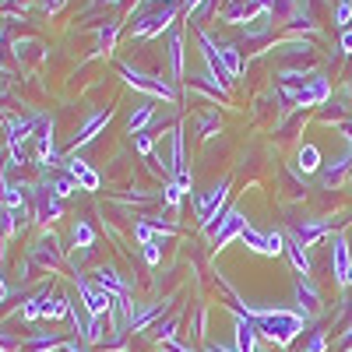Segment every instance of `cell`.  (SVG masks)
<instances>
[{
    "instance_id": "obj_1",
    "label": "cell",
    "mask_w": 352,
    "mask_h": 352,
    "mask_svg": "<svg viewBox=\"0 0 352 352\" xmlns=\"http://www.w3.org/2000/svg\"><path fill=\"white\" fill-rule=\"evenodd\" d=\"M247 317H254L257 335H264L275 345H289L307 324L303 314H289V310H254V307H247Z\"/></svg>"
},
{
    "instance_id": "obj_2",
    "label": "cell",
    "mask_w": 352,
    "mask_h": 352,
    "mask_svg": "<svg viewBox=\"0 0 352 352\" xmlns=\"http://www.w3.org/2000/svg\"><path fill=\"white\" fill-rule=\"evenodd\" d=\"M226 194H229V180H219L215 187H212V194L208 197H201L197 201V219H201V226L208 229V232H215V226L222 222V204H226Z\"/></svg>"
},
{
    "instance_id": "obj_3",
    "label": "cell",
    "mask_w": 352,
    "mask_h": 352,
    "mask_svg": "<svg viewBox=\"0 0 352 352\" xmlns=\"http://www.w3.org/2000/svg\"><path fill=\"white\" fill-rule=\"evenodd\" d=\"M78 292H81V300H85V307H88V314H92V317H102V314L113 310V296H109L106 289L88 285L85 278H78Z\"/></svg>"
},
{
    "instance_id": "obj_4",
    "label": "cell",
    "mask_w": 352,
    "mask_h": 352,
    "mask_svg": "<svg viewBox=\"0 0 352 352\" xmlns=\"http://www.w3.org/2000/svg\"><path fill=\"white\" fill-rule=\"evenodd\" d=\"M243 229H247V219H243V215H240L236 208H229V212L222 215V222L215 226V232H212V236H215V247L222 250V247H226V243H229L232 236H240Z\"/></svg>"
},
{
    "instance_id": "obj_5",
    "label": "cell",
    "mask_w": 352,
    "mask_h": 352,
    "mask_svg": "<svg viewBox=\"0 0 352 352\" xmlns=\"http://www.w3.org/2000/svg\"><path fill=\"white\" fill-rule=\"evenodd\" d=\"M176 18V4H166L162 11H152V14H144L138 25H134V36H155L162 32V28Z\"/></svg>"
},
{
    "instance_id": "obj_6",
    "label": "cell",
    "mask_w": 352,
    "mask_h": 352,
    "mask_svg": "<svg viewBox=\"0 0 352 352\" xmlns=\"http://www.w3.org/2000/svg\"><path fill=\"white\" fill-rule=\"evenodd\" d=\"M124 78H127V85L141 88V92H148V96H155V99H166V102H173V99H176V92H173L169 85L152 81V78H144V74H138V71H131V67H124Z\"/></svg>"
},
{
    "instance_id": "obj_7",
    "label": "cell",
    "mask_w": 352,
    "mask_h": 352,
    "mask_svg": "<svg viewBox=\"0 0 352 352\" xmlns=\"http://www.w3.org/2000/svg\"><path fill=\"white\" fill-rule=\"evenodd\" d=\"M197 39H201V53H204V60H208V71H212V78L222 85V81H232L229 78V71H226V64H222V56H219V46L204 36V32H197Z\"/></svg>"
},
{
    "instance_id": "obj_8",
    "label": "cell",
    "mask_w": 352,
    "mask_h": 352,
    "mask_svg": "<svg viewBox=\"0 0 352 352\" xmlns=\"http://www.w3.org/2000/svg\"><path fill=\"white\" fill-rule=\"evenodd\" d=\"M349 268H352L349 243H345V236H335V243H331V272L342 285H349Z\"/></svg>"
},
{
    "instance_id": "obj_9",
    "label": "cell",
    "mask_w": 352,
    "mask_h": 352,
    "mask_svg": "<svg viewBox=\"0 0 352 352\" xmlns=\"http://www.w3.org/2000/svg\"><path fill=\"white\" fill-rule=\"evenodd\" d=\"M67 176H71L81 190H99V173L88 169L81 159H67Z\"/></svg>"
},
{
    "instance_id": "obj_10",
    "label": "cell",
    "mask_w": 352,
    "mask_h": 352,
    "mask_svg": "<svg viewBox=\"0 0 352 352\" xmlns=\"http://www.w3.org/2000/svg\"><path fill=\"white\" fill-rule=\"evenodd\" d=\"M296 300H300L303 317H310V314H317V310H320V296H317V289H314V282H310L307 275L296 282Z\"/></svg>"
},
{
    "instance_id": "obj_11",
    "label": "cell",
    "mask_w": 352,
    "mask_h": 352,
    "mask_svg": "<svg viewBox=\"0 0 352 352\" xmlns=\"http://www.w3.org/2000/svg\"><path fill=\"white\" fill-rule=\"evenodd\" d=\"M236 352H257V328L243 314H236Z\"/></svg>"
},
{
    "instance_id": "obj_12",
    "label": "cell",
    "mask_w": 352,
    "mask_h": 352,
    "mask_svg": "<svg viewBox=\"0 0 352 352\" xmlns=\"http://www.w3.org/2000/svg\"><path fill=\"white\" fill-rule=\"evenodd\" d=\"M96 285H99V289H106L113 300L127 292V285H124L120 278H116V272H113V268H99V272H96Z\"/></svg>"
},
{
    "instance_id": "obj_13",
    "label": "cell",
    "mask_w": 352,
    "mask_h": 352,
    "mask_svg": "<svg viewBox=\"0 0 352 352\" xmlns=\"http://www.w3.org/2000/svg\"><path fill=\"white\" fill-rule=\"evenodd\" d=\"M109 120H113V113H109V109H106V113H96L92 120H88V124L81 127V134H78V141H74V148H78V144H88V141H92V138H96Z\"/></svg>"
},
{
    "instance_id": "obj_14",
    "label": "cell",
    "mask_w": 352,
    "mask_h": 352,
    "mask_svg": "<svg viewBox=\"0 0 352 352\" xmlns=\"http://www.w3.org/2000/svg\"><path fill=\"white\" fill-rule=\"evenodd\" d=\"M285 254H289V261H292V268H296L300 275H307V272H310V257H307V250H303V247H300L296 240H292V236L285 240Z\"/></svg>"
},
{
    "instance_id": "obj_15",
    "label": "cell",
    "mask_w": 352,
    "mask_h": 352,
    "mask_svg": "<svg viewBox=\"0 0 352 352\" xmlns=\"http://www.w3.org/2000/svg\"><path fill=\"white\" fill-rule=\"evenodd\" d=\"M240 240L250 247V250H257V254H272V243H268V232H257V229H243L240 232Z\"/></svg>"
},
{
    "instance_id": "obj_16",
    "label": "cell",
    "mask_w": 352,
    "mask_h": 352,
    "mask_svg": "<svg viewBox=\"0 0 352 352\" xmlns=\"http://www.w3.org/2000/svg\"><path fill=\"white\" fill-rule=\"evenodd\" d=\"M324 226H296V229H292V240H296L300 247H310V243H317L320 236H324Z\"/></svg>"
},
{
    "instance_id": "obj_17",
    "label": "cell",
    "mask_w": 352,
    "mask_h": 352,
    "mask_svg": "<svg viewBox=\"0 0 352 352\" xmlns=\"http://www.w3.org/2000/svg\"><path fill=\"white\" fill-rule=\"evenodd\" d=\"M39 219H56V215H60V197H56V194H50V190H43L39 194Z\"/></svg>"
},
{
    "instance_id": "obj_18",
    "label": "cell",
    "mask_w": 352,
    "mask_h": 352,
    "mask_svg": "<svg viewBox=\"0 0 352 352\" xmlns=\"http://www.w3.org/2000/svg\"><path fill=\"white\" fill-rule=\"evenodd\" d=\"M169 64H173V78L184 74V39L180 36L169 39Z\"/></svg>"
},
{
    "instance_id": "obj_19",
    "label": "cell",
    "mask_w": 352,
    "mask_h": 352,
    "mask_svg": "<svg viewBox=\"0 0 352 352\" xmlns=\"http://www.w3.org/2000/svg\"><path fill=\"white\" fill-rule=\"evenodd\" d=\"M219 56H222L229 78H236L240 74V53H236V46H219Z\"/></svg>"
},
{
    "instance_id": "obj_20",
    "label": "cell",
    "mask_w": 352,
    "mask_h": 352,
    "mask_svg": "<svg viewBox=\"0 0 352 352\" xmlns=\"http://www.w3.org/2000/svg\"><path fill=\"white\" fill-rule=\"evenodd\" d=\"M0 201H4L11 212H21V187H14V184H4V187H0Z\"/></svg>"
},
{
    "instance_id": "obj_21",
    "label": "cell",
    "mask_w": 352,
    "mask_h": 352,
    "mask_svg": "<svg viewBox=\"0 0 352 352\" xmlns=\"http://www.w3.org/2000/svg\"><path fill=\"white\" fill-rule=\"evenodd\" d=\"M320 166V152L314 148V144H303V152H300V169L303 173H314Z\"/></svg>"
},
{
    "instance_id": "obj_22",
    "label": "cell",
    "mask_w": 352,
    "mask_h": 352,
    "mask_svg": "<svg viewBox=\"0 0 352 352\" xmlns=\"http://www.w3.org/2000/svg\"><path fill=\"white\" fill-rule=\"evenodd\" d=\"M152 113H155V106H141V109H138V113L131 116V124H127V127H131L134 134H141V127L152 120Z\"/></svg>"
},
{
    "instance_id": "obj_23",
    "label": "cell",
    "mask_w": 352,
    "mask_h": 352,
    "mask_svg": "<svg viewBox=\"0 0 352 352\" xmlns=\"http://www.w3.org/2000/svg\"><path fill=\"white\" fill-rule=\"evenodd\" d=\"M43 310H46V296H32V300L25 303L21 317H25V320H36V317H43Z\"/></svg>"
},
{
    "instance_id": "obj_24",
    "label": "cell",
    "mask_w": 352,
    "mask_h": 352,
    "mask_svg": "<svg viewBox=\"0 0 352 352\" xmlns=\"http://www.w3.org/2000/svg\"><path fill=\"white\" fill-rule=\"evenodd\" d=\"M71 236H74V243H78V247H92V240H96V232H92V226H85V222H78V226H74V232H71Z\"/></svg>"
},
{
    "instance_id": "obj_25",
    "label": "cell",
    "mask_w": 352,
    "mask_h": 352,
    "mask_svg": "<svg viewBox=\"0 0 352 352\" xmlns=\"http://www.w3.org/2000/svg\"><path fill=\"white\" fill-rule=\"evenodd\" d=\"M67 314H71V303L67 300H50L46 310H43V317H50V320L53 317H67Z\"/></svg>"
},
{
    "instance_id": "obj_26",
    "label": "cell",
    "mask_w": 352,
    "mask_h": 352,
    "mask_svg": "<svg viewBox=\"0 0 352 352\" xmlns=\"http://www.w3.org/2000/svg\"><path fill=\"white\" fill-rule=\"evenodd\" d=\"M50 190H53L56 197H67V194H74V190H81V187H78V184L71 180V176H60V180H56V184H53Z\"/></svg>"
},
{
    "instance_id": "obj_27",
    "label": "cell",
    "mask_w": 352,
    "mask_h": 352,
    "mask_svg": "<svg viewBox=\"0 0 352 352\" xmlns=\"http://www.w3.org/2000/svg\"><path fill=\"white\" fill-rule=\"evenodd\" d=\"M134 236H138V240H141V247H144V243L159 240V232H155V229H152L148 222H138V226H134Z\"/></svg>"
},
{
    "instance_id": "obj_28",
    "label": "cell",
    "mask_w": 352,
    "mask_h": 352,
    "mask_svg": "<svg viewBox=\"0 0 352 352\" xmlns=\"http://www.w3.org/2000/svg\"><path fill=\"white\" fill-rule=\"evenodd\" d=\"M50 349H60V338H39V342H32L25 352H50Z\"/></svg>"
},
{
    "instance_id": "obj_29",
    "label": "cell",
    "mask_w": 352,
    "mask_h": 352,
    "mask_svg": "<svg viewBox=\"0 0 352 352\" xmlns=\"http://www.w3.org/2000/svg\"><path fill=\"white\" fill-rule=\"evenodd\" d=\"M349 166V159H342V162H331L328 169H324V184H338V176H342V169Z\"/></svg>"
},
{
    "instance_id": "obj_30",
    "label": "cell",
    "mask_w": 352,
    "mask_h": 352,
    "mask_svg": "<svg viewBox=\"0 0 352 352\" xmlns=\"http://www.w3.org/2000/svg\"><path fill=\"white\" fill-rule=\"evenodd\" d=\"M173 328H176V317H169L166 324H155V338H159V342H169V338L176 335Z\"/></svg>"
},
{
    "instance_id": "obj_31",
    "label": "cell",
    "mask_w": 352,
    "mask_h": 352,
    "mask_svg": "<svg viewBox=\"0 0 352 352\" xmlns=\"http://www.w3.org/2000/svg\"><path fill=\"white\" fill-rule=\"evenodd\" d=\"M144 261H148V264H159V261H162L159 240H152V243H144Z\"/></svg>"
},
{
    "instance_id": "obj_32",
    "label": "cell",
    "mask_w": 352,
    "mask_h": 352,
    "mask_svg": "<svg viewBox=\"0 0 352 352\" xmlns=\"http://www.w3.org/2000/svg\"><path fill=\"white\" fill-rule=\"evenodd\" d=\"M335 21H338V25H349V21H352V4H349V0H342V4H338Z\"/></svg>"
},
{
    "instance_id": "obj_33",
    "label": "cell",
    "mask_w": 352,
    "mask_h": 352,
    "mask_svg": "<svg viewBox=\"0 0 352 352\" xmlns=\"http://www.w3.org/2000/svg\"><path fill=\"white\" fill-rule=\"evenodd\" d=\"M184 194H187V190H184V187H180V184H176V180H173V184H169V187H166V204H176V201H180V197H184Z\"/></svg>"
},
{
    "instance_id": "obj_34",
    "label": "cell",
    "mask_w": 352,
    "mask_h": 352,
    "mask_svg": "<svg viewBox=\"0 0 352 352\" xmlns=\"http://www.w3.org/2000/svg\"><path fill=\"white\" fill-rule=\"evenodd\" d=\"M138 152H141V155L152 152V138H148V134H138Z\"/></svg>"
},
{
    "instance_id": "obj_35",
    "label": "cell",
    "mask_w": 352,
    "mask_h": 352,
    "mask_svg": "<svg viewBox=\"0 0 352 352\" xmlns=\"http://www.w3.org/2000/svg\"><path fill=\"white\" fill-rule=\"evenodd\" d=\"M113 39H116V21H113V25L106 28V32H102V46L109 50V46H113Z\"/></svg>"
},
{
    "instance_id": "obj_36",
    "label": "cell",
    "mask_w": 352,
    "mask_h": 352,
    "mask_svg": "<svg viewBox=\"0 0 352 352\" xmlns=\"http://www.w3.org/2000/svg\"><path fill=\"white\" fill-rule=\"evenodd\" d=\"M162 352H190V349H187V345H180V342H173V338H169V342H162Z\"/></svg>"
},
{
    "instance_id": "obj_37",
    "label": "cell",
    "mask_w": 352,
    "mask_h": 352,
    "mask_svg": "<svg viewBox=\"0 0 352 352\" xmlns=\"http://www.w3.org/2000/svg\"><path fill=\"white\" fill-rule=\"evenodd\" d=\"M307 352H324V335H314V342H310Z\"/></svg>"
},
{
    "instance_id": "obj_38",
    "label": "cell",
    "mask_w": 352,
    "mask_h": 352,
    "mask_svg": "<svg viewBox=\"0 0 352 352\" xmlns=\"http://www.w3.org/2000/svg\"><path fill=\"white\" fill-rule=\"evenodd\" d=\"M342 50H345V53H352V32H345V36H342Z\"/></svg>"
},
{
    "instance_id": "obj_39",
    "label": "cell",
    "mask_w": 352,
    "mask_h": 352,
    "mask_svg": "<svg viewBox=\"0 0 352 352\" xmlns=\"http://www.w3.org/2000/svg\"><path fill=\"white\" fill-rule=\"evenodd\" d=\"M8 300V285H4V278H0V303Z\"/></svg>"
},
{
    "instance_id": "obj_40",
    "label": "cell",
    "mask_w": 352,
    "mask_h": 352,
    "mask_svg": "<svg viewBox=\"0 0 352 352\" xmlns=\"http://www.w3.org/2000/svg\"><path fill=\"white\" fill-rule=\"evenodd\" d=\"M208 352H229V349H222V345H208Z\"/></svg>"
},
{
    "instance_id": "obj_41",
    "label": "cell",
    "mask_w": 352,
    "mask_h": 352,
    "mask_svg": "<svg viewBox=\"0 0 352 352\" xmlns=\"http://www.w3.org/2000/svg\"><path fill=\"white\" fill-rule=\"evenodd\" d=\"M43 4H46V8H56V4H60V0H43Z\"/></svg>"
},
{
    "instance_id": "obj_42",
    "label": "cell",
    "mask_w": 352,
    "mask_h": 352,
    "mask_svg": "<svg viewBox=\"0 0 352 352\" xmlns=\"http://www.w3.org/2000/svg\"><path fill=\"white\" fill-rule=\"evenodd\" d=\"M349 282H352V268H349Z\"/></svg>"
},
{
    "instance_id": "obj_43",
    "label": "cell",
    "mask_w": 352,
    "mask_h": 352,
    "mask_svg": "<svg viewBox=\"0 0 352 352\" xmlns=\"http://www.w3.org/2000/svg\"><path fill=\"white\" fill-rule=\"evenodd\" d=\"M166 4H173V0H166Z\"/></svg>"
}]
</instances>
